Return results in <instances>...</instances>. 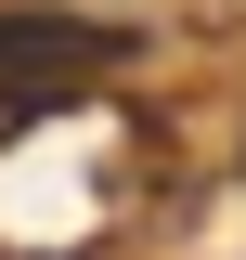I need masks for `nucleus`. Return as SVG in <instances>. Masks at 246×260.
<instances>
[{"label": "nucleus", "mask_w": 246, "mask_h": 260, "mask_svg": "<svg viewBox=\"0 0 246 260\" xmlns=\"http://www.w3.org/2000/svg\"><path fill=\"white\" fill-rule=\"evenodd\" d=\"M0 65H13V78H91V65H130V26H78V13H0Z\"/></svg>", "instance_id": "nucleus-1"}]
</instances>
